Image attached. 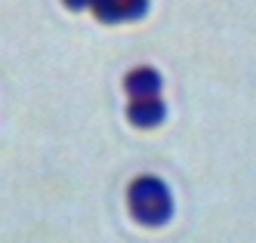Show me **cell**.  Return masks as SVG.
<instances>
[{
	"label": "cell",
	"instance_id": "1",
	"mask_svg": "<svg viewBox=\"0 0 256 243\" xmlns=\"http://www.w3.org/2000/svg\"><path fill=\"white\" fill-rule=\"evenodd\" d=\"M130 207L136 219L148 222V225H160V222L170 219L173 200L160 179H136L130 188Z\"/></svg>",
	"mask_w": 256,
	"mask_h": 243
},
{
	"label": "cell",
	"instance_id": "2",
	"mask_svg": "<svg viewBox=\"0 0 256 243\" xmlns=\"http://www.w3.org/2000/svg\"><path fill=\"white\" fill-rule=\"evenodd\" d=\"M126 92L136 99H152L160 92V74L152 68H136L130 77H126Z\"/></svg>",
	"mask_w": 256,
	"mask_h": 243
},
{
	"label": "cell",
	"instance_id": "3",
	"mask_svg": "<svg viewBox=\"0 0 256 243\" xmlns=\"http://www.w3.org/2000/svg\"><path fill=\"white\" fill-rule=\"evenodd\" d=\"M126 114H130V120L136 126H158L164 120V102L158 96H152V99H133V105H130Z\"/></svg>",
	"mask_w": 256,
	"mask_h": 243
},
{
	"label": "cell",
	"instance_id": "4",
	"mask_svg": "<svg viewBox=\"0 0 256 243\" xmlns=\"http://www.w3.org/2000/svg\"><path fill=\"white\" fill-rule=\"evenodd\" d=\"M90 6L96 9V15L102 18V22H118V18H120L118 0H90Z\"/></svg>",
	"mask_w": 256,
	"mask_h": 243
},
{
	"label": "cell",
	"instance_id": "5",
	"mask_svg": "<svg viewBox=\"0 0 256 243\" xmlns=\"http://www.w3.org/2000/svg\"><path fill=\"white\" fill-rule=\"evenodd\" d=\"M118 6H120V18H139L148 9V0H118Z\"/></svg>",
	"mask_w": 256,
	"mask_h": 243
},
{
	"label": "cell",
	"instance_id": "6",
	"mask_svg": "<svg viewBox=\"0 0 256 243\" xmlns=\"http://www.w3.org/2000/svg\"><path fill=\"white\" fill-rule=\"evenodd\" d=\"M65 3H68L71 9H84V6L90 3V0H65Z\"/></svg>",
	"mask_w": 256,
	"mask_h": 243
}]
</instances>
